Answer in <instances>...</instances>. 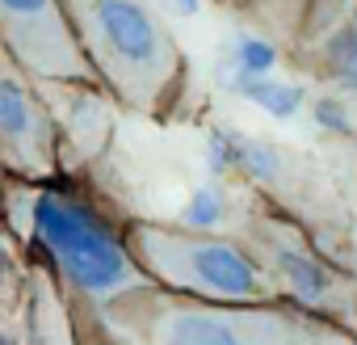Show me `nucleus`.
Here are the masks:
<instances>
[{
	"instance_id": "nucleus-10",
	"label": "nucleus",
	"mask_w": 357,
	"mask_h": 345,
	"mask_svg": "<svg viewBox=\"0 0 357 345\" xmlns=\"http://www.w3.org/2000/svg\"><path fill=\"white\" fill-rule=\"evenodd\" d=\"M273 47L261 43V38H236V68L240 76H265L273 68Z\"/></svg>"
},
{
	"instance_id": "nucleus-6",
	"label": "nucleus",
	"mask_w": 357,
	"mask_h": 345,
	"mask_svg": "<svg viewBox=\"0 0 357 345\" xmlns=\"http://www.w3.org/2000/svg\"><path fill=\"white\" fill-rule=\"evenodd\" d=\"M55 147V114L30 89L22 68L0 55V164L13 168L17 177L47 182L59 168Z\"/></svg>"
},
{
	"instance_id": "nucleus-3",
	"label": "nucleus",
	"mask_w": 357,
	"mask_h": 345,
	"mask_svg": "<svg viewBox=\"0 0 357 345\" xmlns=\"http://www.w3.org/2000/svg\"><path fill=\"white\" fill-rule=\"evenodd\" d=\"M126 249L135 265L160 282L168 295L240 307V303H269L278 299L269 274L231 240H215L202 232L160 228V223H130Z\"/></svg>"
},
{
	"instance_id": "nucleus-9",
	"label": "nucleus",
	"mask_w": 357,
	"mask_h": 345,
	"mask_svg": "<svg viewBox=\"0 0 357 345\" xmlns=\"http://www.w3.org/2000/svg\"><path fill=\"white\" fill-rule=\"evenodd\" d=\"M223 190H215V186H198L194 190V198H190V207L181 211V223L185 228H215L219 219H223Z\"/></svg>"
},
{
	"instance_id": "nucleus-5",
	"label": "nucleus",
	"mask_w": 357,
	"mask_h": 345,
	"mask_svg": "<svg viewBox=\"0 0 357 345\" xmlns=\"http://www.w3.org/2000/svg\"><path fill=\"white\" fill-rule=\"evenodd\" d=\"M0 47L22 72L38 80L84 89L97 85L63 13V0H0Z\"/></svg>"
},
{
	"instance_id": "nucleus-1",
	"label": "nucleus",
	"mask_w": 357,
	"mask_h": 345,
	"mask_svg": "<svg viewBox=\"0 0 357 345\" xmlns=\"http://www.w3.org/2000/svg\"><path fill=\"white\" fill-rule=\"evenodd\" d=\"M122 345H357V332L303 303H198L147 286L118 299Z\"/></svg>"
},
{
	"instance_id": "nucleus-11",
	"label": "nucleus",
	"mask_w": 357,
	"mask_h": 345,
	"mask_svg": "<svg viewBox=\"0 0 357 345\" xmlns=\"http://www.w3.org/2000/svg\"><path fill=\"white\" fill-rule=\"evenodd\" d=\"M315 118H319V126H336V131H349V122H344L340 105H332V101H319V105H315Z\"/></svg>"
},
{
	"instance_id": "nucleus-2",
	"label": "nucleus",
	"mask_w": 357,
	"mask_h": 345,
	"mask_svg": "<svg viewBox=\"0 0 357 345\" xmlns=\"http://www.w3.org/2000/svg\"><path fill=\"white\" fill-rule=\"evenodd\" d=\"M63 13L97 85L139 114L172 110L185 85V59L143 0H63Z\"/></svg>"
},
{
	"instance_id": "nucleus-7",
	"label": "nucleus",
	"mask_w": 357,
	"mask_h": 345,
	"mask_svg": "<svg viewBox=\"0 0 357 345\" xmlns=\"http://www.w3.org/2000/svg\"><path fill=\"white\" fill-rule=\"evenodd\" d=\"M236 89L248 101L265 105L273 118H290L303 105V89H294V85H278V80H261V76H236Z\"/></svg>"
},
{
	"instance_id": "nucleus-4",
	"label": "nucleus",
	"mask_w": 357,
	"mask_h": 345,
	"mask_svg": "<svg viewBox=\"0 0 357 345\" xmlns=\"http://www.w3.org/2000/svg\"><path fill=\"white\" fill-rule=\"evenodd\" d=\"M26 228L47 249V257L59 265L68 286H76L89 299L118 303L126 295L155 286L135 265L126 240L93 207H84L59 190H30L26 194Z\"/></svg>"
},
{
	"instance_id": "nucleus-13",
	"label": "nucleus",
	"mask_w": 357,
	"mask_h": 345,
	"mask_svg": "<svg viewBox=\"0 0 357 345\" xmlns=\"http://www.w3.org/2000/svg\"><path fill=\"white\" fill-rule=\"evenodd\" d=\"M231 5H240V0H231Z\"/></svg>"
},
{
	"instance_id": "nucleus-12",
	"label": "nucleus",
	"mask_w": 357,
	"mask_h": 345,
	"mask_svg": "<svg viewBox=\"0 0 357 345\" xmlns=\"http://www.w3.org/2000/svg\"><path fill=\"white\" fill-rule=\"evenodd\" d=\"M172 5H176V9H185V13H194V9H198V0H172Z\"/></svg>"
},
{
	"instance_id": "nucleus-8",
	"label": "nucleus",
	"mask_w": 357,
	"mask_h": 345,
	"mask_svg": "<svg viewBox=\"0 0 357 345\" xmlns=\"http://www.w3.org/2000/svg\"><path fill=\"white\" fill-rule=\"evenodd\" d=\"M328 72L344 85V89H357V26L336 34L328 43Z\"/></svg>"
}]
</instances>
